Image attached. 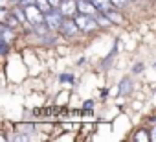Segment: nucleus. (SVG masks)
I'll return each mask as SVG.
<instances>
[{
    "label": "nucleus",
    "mask_w": 156,
    "mask_h": 142,
    "mask_svg": "<svg viewBox=\"0 0 156 142\" xmlns=\"http://www.w3.org/2000/svg\"><path fill=\"white\" fill-rule=\"evenodd\" d=\"M50 4H51L53 8H59V6L62 4V0H50Z\"/></svg>",
    "instance_id": "6ab92c4d"
},
{
    "label": "nucleus",
    "mask_w": 156,
    "mask_h": 142,
    "mask_svg": "<svg viewBox=\"0 0 156 142\" xmlns=\"http://www.w3.org/2000/svg\"><path fill=\"white\" fill-rule=\"evenodd\" d=\"M154 66H156V65H154Z\"/></svg>",
    "instance_id": "5701e85b"
},
{
    "label": "nucleus",
    "mask_w": 156,
    "mask_h": 142,
    "mask_svg": "<svg viewBox=\"0 0 156 142\" xmlns=\"http://www.w3.org/2000/svg\"><path fill=\"white\" fill-rule=\"evenodd\" d=\"M2 44V55H6L8 54V43H0Z\"/></svg>",
    "instance_id": "aec40b11"
},
{
    "label": "nucleus",
    "mask_w": 156,
    "mask_h": 142,
    "mask_svg": "<svg viewBox=\"0 0 156 142\" xmlns=\"http://www.w3.org/2000/svg\"><path fill=\"white\" fill-rule=\"evenodd\" d=\"M37 6H39V9H41L42 13H50L51 9H55V8L50 4V0H37Z\"/></svg>",
    "instance_id": "f8f14e48"
},
{
    "label": "nucleus",
    "mask_w": 156,
    "mask_h": 142,
    "mask_svg": "<svg viewBox=\"0 0 156 142\" xmlns=\"http://www.w3.org/2000/svg\"><path fill=\"white\" fill-rule=\"evenodd\" d=\"M73 19H75V22H77V26H79L81 33H94V32H98V30L101 28L99 22H98V19H96L94 15L77 13Z\"/></svg>",
    "instance_id": "f257e3e1"
},
{
    "label": "nucleus",
    "mask_w": 156,
    "mask_h": 142,
    "mask_svg": "<svg viewBox=\"0 0 156 142\" xmlns=\"http://www.w3.org/2000/svg\"><path fill=\"white\" fill-rule=\"evenodd\" d=\"M129 2L130 0H112V4L119 9V8H125V6H129Z\"/></svg>",
    "instance_id": "2eb2a0df"
},
{
    "label": "nucleus",
    "mask_w": 156,
    "mask_h": 142,
    "mask_svg": "<svg viewBox=\"0 0 156 142\" xmlns=\"http://www.w3.org/2000/svg\"><path fill=\"white\" fill-rule=\"evenodd\" d=\"M132 138H134V140H138V142H149V140H151V133H149V131H145V129H141V131H138Z\"/></svg>",
    "instance_id": "ddd939ff"
},
{
    "label": "nucleus",
    "mask_w": 156,
    "mask_h": 142,
    "mask_svg": "<svg viewBox=\"0 0 156 142\" xmlns=\"http://www.w3.org/2000/svg\"><path fill=\"white\" fill-rule=\"evenodd\" d=\"M77 8H79V13H87V15H94V17L99 13L98 6L92 0H77Z\"/></svg>",
    "instance_id": "423d86ee"
},
{
    "label": "nucleus",
    "mask_w": 156,
    "mask_h": 142,
    "mask_svg": "<svg viewBox=\"0 0 156 142\" xmlns=\"http://www.w3.org/2000/svg\"><path fill=\"white\" fill-rule=\"evenodd\" d=\"M141 70H143V65H141V63H138V65H134V66H132V74H140Z\"/></svg>",
    "instance_id": "f3484780"
},
{
    "label": "nucleus",
    "mask_w": 156,
    "mask_h": 142,
    "mask_svg": "<svg viewBox=\"0 0 156 142\" xmlns=\"http://www.w3.org/2000/svg\"><path fill=\"white\" fill-rule=\"evenodd\" d=\"M4 24H8V26H11L13 30H17V28H19V26L22 24V22H20V21H19V19H17V17H15L13 13H9V17L6 19V22H4Z\"/></svg>",
    "instance_id": "4468645a"
},
{
    "label": "nucleus",
    "mask_w": 156,
    "mask_h": 142,
    "mask_svg": "<svg viewBox=\"0 0 156 142\" xmlns=\"http://www.w3.org/2000/svg\"><path fill=\"white\" fill-rule=\"evenodd\" d=\"M61 81H72V83H73V76H68V74H62V76H61Z\"/></svg>",
    "instance_id": "a211bd4d"
},
{
    "label": "nucleus",
    "mask_w": 156,
    "mask_h": 142,
    "mask_svg": "<svg viewBox=\"0 0 156 142\" xmlns=\"http://www.w3.org/2000/svg\"><path fill=\"white\" fill-rule=\"evenodd\" d=\"M62 19H64V15L61 13L59 8H55V9H51L50 13H46V24L51 28V32H57V30L61 28Z\"/></svg>",
    "instance_id": "20e7f679"
},
{
    "label": "nucleus",
    "mask_w": 156,
    "mask_h": 142,
    "mask_svg": "<svg viewBox=\"0 0 156 142\" xmlns=\"http://www.w3.org/2000/svg\"><path fill=\"white\" fill-rule=\"evenodd\" d=\"M11 2H15V4H20V0H11Z\"/></svg>",
    "instance_id": "4be33fe9"
},
{
    "label": "nucleus",
    "mask_w": 156,
    "mask_h": 142,
    "mask_svg": "<svg viewBox=\"0 0 156 142\" xmlns=\"http://www.w3.org/2000/svg\"><path fill=\"white\" fill-rule=\"evenodd\" d=\"M130 91H132L130 78H123L119 81V85H118V96H127V94H130Z\"/></svg>",
    "instance_id": "6e6552de"
},
{
    "label": "nucleus",
    "mask_w": 156,
    "mask_h": 142,
    "mask_svg": "<svg viewBox=\"0 0 156 142\" xmlns=\"http://www.w3.org/2000/svg\"><path fill=\"white\" fill-rule=\"evenodd\" d=\"M11 13H13V15H15V17H17V19H19V21L22 22V24H28V17H26V9H24V8H22L20 4H17V6H15V8L11 9Z\"/></svg>",
    "instance_id": "1a4fd4ad"
},
{
    "label": "nucleus",
    "mask_w": 156,
    "mask_h": 142,
    "mask_svg": "<svg viewBox=\"0 0 156 142\" xmlns=\"http://www.w3.org/2000/svg\"><path fill=\"white\" fill-rule=\"evenodd\" d=\"M0 35H2V41L0 43H13L15 41V30L11 28V26H8V24H4L2 22V26H0Z\"/></svg>",
    "instance_id": "0eeeda50"
},
{
    "label": "nucleus",
    "mask_w": 156,
    "mask_h": 142,
    "mask_svg": "<svg viewBox=\"0 0 156 142\" xmlns=\"http://www.w3.org/2000/svg\"><path fill=\"white\" fill-rule=\"evenodd\" d=\"M59 32H61L66 39H73V37H77V35L81 33V30H79V26H77V22H75L73 17H64V19H62V24H61V28H59Z\"/></svg>",
    "instance_id": "f03ea898"
},
{
    "label": "nucleus",
    "mask_w": 156,
    "mask_h": 142,
    "mask_svg": "<svg viewBox=\"0 0 156 142\" xmlns=\"http://www.w3.org/2000/svg\"><path fill=\"white\" fill-rule=\"evenodd\" d=\"M61 13L64 17H75L79 13V8H77V0H62V4L59 6Z\"/></svg>",
    "instance_id": "39448f33"
},
{
    "label": "nucleus",
    "mask_w": 156,
    "mask_h": 142,
    "mask_svg": "<svg viewBox=\"0 0 156 142\" xmlns=\"http://www.w3.org/2000/svg\"><path fill=\"white\" fill-rule=\"evenodd\" d=\"M83 107H85V109H92V107H94V103L88 100V102H85V105H83Z\"/></svg>",
    "instance_id": "412c9836"
},
{
    "label": "nucleus",
    "mask_w": 156,
    "mask_h": 142,
    "mask_svg": "<svg viewBox=\"0 0 156 142\" xmlns=\"http://www.w3.org/2000/svg\"><path fill=\"white\" fill-rule=\"evenodd\" d=\"M37 4V0H20V6L26 8V6H35Z\"/></svg>",
    "instance_id": "dca6fc26"
},
{
    "label": "nucleus",
    "mask_w": 156,
    "mask_h": 142,
    "mask_svg": "<svg viewBox=\"0 0 156 142\" xmlns=\"http://www.w3.org/2000/svg\"><path fill=\"white\" fill-rule=\"evenodd\" d=\"M26 17H28V24L30 26H37V24H42L46 22V13H42L39 9V6H26Z\"/></svg>",
    "instance_id": "7ed1b4c3"
},
{
    "label": "nucleus",
    "mask_w": 156,
    "mask_h": 142,
    "mask_svg": "<svg viewBox=\"0 0 156 142\" xmlns=\"http://www.w3.org/2000/svg\"><path fill=\"white\" fill-rule=\"evenodd\" d=\"M103 13H107V17H108L114 24H121V22H123V17L118 13V8H116V6L110 8V9H107V11H103Z\"/></svg>",
    "instance_id": "9d476101"
},
{
    "label": "nucleus",
    "mask_w": 156,
    "mask_h": 142,
    "mask_svg": "<svg viewBox=\"0 0 156 142\" xmlns=\"http://www.w3.org/2000/svg\"><path fill=\"white\" fill-rule=\"evenodd\" d=\"M92 2L98 6V9H99V11H107V9H110V8H114L112 0H92Z\"/></svg>",
    "instance_id": "9b49d317"
}]
</instances>
